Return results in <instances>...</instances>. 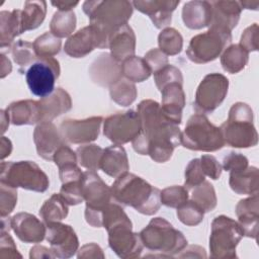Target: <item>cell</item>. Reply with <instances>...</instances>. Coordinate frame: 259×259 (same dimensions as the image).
<instances>
[{
  "mask_svg": "<svg viewBox=\"0 0 259 259\" xmlns=\"http://www.w3.org/2000/svg\"><path fill=\"white\" fill-rule=\"evenodd\" d=\"M141 132L132 142L134 150L140 155H149L157 163L167 162L176 147L181 144L179 125L167 119L161 105L152 99L139 103Z\"/></svg>",
  "mask_w": 259,
  "mask_h": 259,
  "instance_id": "cell-1",
  "label": "cell"
},
{
  "mask_svg": "<svg viewBox=\"0 0 259 259\" xmlns=\"http://www.w3.org/2000/svg\"><path fill=\"white\" fill-rule=\"evenodd\" d=\"M110 188L115 202L146 215L155 214L162 204L161 190L133 173L125 172L118 176Z\"/></svg>",
  "mask_w": 259,
  "mask_h": 259,
  "instance_id": "cell-2",
  "label": "cell"
},
{
  "mask_svg": "<svg viewBox=\"0 0 259 259\" xmlns=\"http://www.w3.org/2000/svg\"><path fill=\"white\" fill-rule=\"evenodd\" d=\"M82 8L90 24L97 27L108 40L112 32L127 24L134 11L132 2L126 0L85 1Z\"/></svg>",
  "mask_w": 259,
  "mask_h": 259,
  "instance_id": "cell-3",
  "label": "cell"
},
{
  "mask_svg": "<svg viewBox=\"0 0 259 259\" xmlns=\"http://www.w3.org/2000/svg\"><path fill=\"white\" fill-rule=\"evenodd\" d=\"M140 237L144 247L160 253L158 257H173L187 246V240L182 232L163 218L152 219L140 232Z\"/></svg>",
  "mask_w": 259,
  "mask_h": 259,
  "instance_id": "cell-4",
  "label": "cell"
},
{
  "mask_svg": "<svg viewBox=\"0 0 259 259\" xmlns=\"http://www.w3.org/2000/svg\"><path fill=\"white\" fill-rule=\"evenodd\" d=\"M225 144L234 148H250L258 143L253 124V110L244 102H237L229 110L228 119L220 126Z\"/></svg>",
  "mask_w": 259,
  "mask_h": 259,
  "instance_id": "cell-5",
  "label": "cell"
},
{
  "mask_svg": "<svg viewBox=\"0 0 259 259\" xmlns=\"http://www.w3.org/2000/svg\"><path fill=\"white\" fill-rule=\"evenodd\" d=\"M181 144L186 149L202 152H214L225 146L220 127L211 123L203 113L189 117L181 132Z\"/></svg>",
  "mask_w": 259,
  "mask_h": 259,
  "instance_id": "cell-6",
  "label": "cell"
},
{
  "mask_svg": "<svg viewBox=\"0 0 259 259\" xmlns=\"http://www.w3.org/2000/svg\"><path fill=\"white\" fill-rule=\"evenodd\" d=\"M0 182L35 192H45L50 186L47 174L32 161H2Z\"/></svg>",
  "mask_w": 259,
  "mask_h": 259,
  "instance_id": "cell-7",
  "label": "cell"
},
{
  "mask_svg": "<svg viewBox=\"0 0 259 259\" xmlns=\"http://www.w3.org/2000/svg\"><path fill=\"white\" fill-rule=\"evenodd\" d=\"M243 236L238 222L224 214L215 217L211 223L209 236L210 258H236V247Z\"/></svg>",
  "mask_w": 259,
  "mask_h": 259,
  "instance_id": "cell-8",
  "label": "cell"
},
{
  "mask_svg": "<svg viewBox=\"0 0 259 259\" xmlns=\"http://www.w3.org/2000/svg\"><path fill=\"white\" fill-rule=\"evenodd\" d=\"M81 186L86 201L85 220L91 227L100 228L101 212L106 205L112 202L111 188L95 171L91 170L83 172Z\"/></svg>",
  "mask_w": 259,
  "mask_h": 259,
  "instance_id": "cell-9",
  "label": "cell"
},
{
  "mask_svg": "<svg viewBox=\"0 0 259 259\" xmlns=\"http://www.w3.org/2000/svg\"><path fill=\"white\" fill-rule=\"evenodd\" d=\"M231 41V32L209 28L207 31L196 34L190 39L186 55L193 63L205 64L215 60Z\"/></svg>",
  "mask_w": 259,
  "mask_h": 259,
  "instance_id": "cell-10",
  "label": "cell"
},
{
  "mask_svg": "<svg viewBox=\"0 0 259 259\" xmlns=\"http://www.w3.org/2000/svg\"><path fill=\"white\" fill-rule=\"evenodd\" d=\"M229 89L228 78L221 73H210L199 83L193 107L200 113H211L225 100Z\"/></svg>",
  "mask_w": 259,
  "mask_h": 259,
  "instance_id": "cell-11",
  "label": "cell"
},
{
  "mask_svg": "<svg viewBox=\"0 0 259 259\" xmlns=\"http://www.w3.org/2000/svg\"><path fill=\"white\" fill-rule=\"evenodd\" d=\"M60 64L54 57L38 58L27 69L25 79L30 92L40 98L55 90V81L60 76Z\"/></svg>",
  "mask_w": 259,
  "mask_h": 259,
  "instance_id": "cell-12",
  "label": "cell"
},
{
  "mask_svg": "<svg viewBox=\"0 0 259 259\" xmlns=\"http://www.w3.org/2000/svg\"><path fill=\"white\" fill-rule=\"evenodd\" d=\"M141 132V119L133 109L109 115L103 121V135L114 145L133 142Z\"/></svg>",
  "mask_w": 259,
  "mask_h": 259,
  "instance_id": "cell-13",
  "label": "cell"
},
{
  "mask_svg": "<svg viewBox=\"0 0 259 259\" xmlns=\"http://www.w3.org/2000/svg\"><path fill=\"white\" fill-rule=\"evenodd\" d=\"M108 38L94 25L89 24L68 37L65 53L72 58H84L94 49H107Z\"/></svg>",
  "mask_w": 259,
  "mask_h": 259,
  "instance_id": "cell-14",
  "label": "cell"
},
{
  "mask_svg": "<svg viewBox=\"0 0 259 259\" xmlns=\"http://www.w3.org/2000/svg\"><path fill=\"white\" fill-rule=\"evenodd\" d=\"M46 239L50 243L56 258L67 259L78 251L79 240L71 226L54 222L46 224Z\"/></svg>",
  "mask_w": 259,
  "mask_h": 259,
  "instance_id": "cell-15",
  "label": "cell"
},
{
  "mask_svg": "<svg viewBox=\"0 0 259 259\" xmlns=\"http://www.w3.org/2000/svg\"><path fill=\"white\" fill-rule=\"evenodd\" d=\"M102 116H91L85 119H65L60 124V133L65 141L71 144H89L99 136Z\"/></svg>",
  "mask_w": 259,
  "mask_h": 259,
  "instance_id": "cell-16",
  "label": "cell"
},
{
  "mask_svg": "<svg viewBox=\"0 0 259 259\" xmlns=\"http://www.w3.org/2000/svg\"><path fill=\"white\" fill-rule=\"evenodd\" d=\"M132 229L133 225H119L107 232L109 247L123 259L139 257L144 248L140 233H134Z\"/></svg>",
  "mask_w": 259,
  "mask_h": 259,
  "instance_id": "cell-17",
  "label": "cell"
},
{
  "mask_svg": "<svg viewBox=\"0 0 259 259\" xmlns=\"http://www.w3.org/2000/svg\"><path fill=\"white\" fill-rule=\"evenodd\" d=\"M33 142L37 155L49 161H53L57 150L64 145L60 131L52 121H41L35 126Z\"/></svg>",
  "mask_w": 259,
  "mask_h": 259,
  "instance_id": "cell-18",
  "label": "cell"
},
{
  "mask_svg": "<svg viewBox=\"0 0 259 259\" xmlns=\"http://www.w3.org/2000/svg\"><path fill=\"white\" fill-rule=\"evenodd\" d=\"M11 229L24 243H39L46 238L47 227L35 215L18 212L11 218Z\"/></svg>",
  "mask_w": 259,
  "mask_h": 259,
  "instance_id": "cell-19",
  "label": "cell"
},
{
  "mask_svg": "<svg viewBox=\"0 0 259 259\" xmlns=\"http://www.w3.org/2000/svg\"><path fill=\"white\" fill-rule=\"evenodd\" d=\"M180 1L176 0H136L132 4L140 12L147 14L153 24L161 29L166 28L172 21V12Z\"/></svg>",
  "mask_w": 259,
  "mask_h": 259,
  "instance_id": "cell-20",
  "label": "cell"
},
{
  "mask_svg": "<svg viewBox=\"0 0 259 259\" xmlns=\"http://www.w3.org/2000/svg\"><path fill=\"white\" fill-rule=\"evenodd\" d=\"M89 75L95 84L110 87L122 78L121 64L115 61L110 54H101L91 64Z\"/></svg>",
  "mask_w": 259,
  "mask_h": 259,
  "instance_id": "cell-21",
  "label": "cell"
},
{
  "mask_svg": "<svg viewBox=\"0 0 259 259\" xmlns=\"http://www.w3.org/2000/svg\"><path fill=\"white\" fill-rule=\"evenodd\" d=\"M210 5L211 21L209 28L231 32V30L238 24L240 19L242 8L239 1H210Z\"/></svg>",
  "mask_w": 259,
  "mask_h": 259,
  "instance_id": "cell-22",
  "label": "cell"
},
{
  "mask_svg": "<svg viewBox=\"0 0 259 259\" xmlns=\"http://www.w3.org/2000/svg\"><path fill=\"white\" fill-rule=\"evenodd\" d=\"M161 110L164 116L179 125L182 119V110L185 106V93L181 83L172 82L167 84L161 91Z\"/></svg>",
  "mask_w": 259,
  "mask_h": 259,
  "instance_id": "cell-23",
  "label": "cell"
},
{
  "mask_svg": "<svg viewBox=\"0 0 259 259\" xmlns=\"http://www.w3.org/2000/svg\"><path fill=\"white\" fill-rule=\"evenodd\" d=\"M236 214L244 236L257 239L259 220V197L258 193L241 199L236 205Z\"/></svg>",
  "mask_w": 259,
  "mask_h": 259,
  "instance_id": "cell-24",
  "label": "cell"
},
{
  "mask_svg": "<svg viewBox=\"0 0 259 259\" xmlns=\"http://www.w3.org/2000/svg\"><path fill=\"white\" fill-rule=\"evenodd\" d=\"M108 48L111 57L118 63L135 56L136 35L133 28L125 24L112 32L109 36Z\"/></svg>",
  "mask_w": 259,
  "mask_h": 259,
  "instance_id": "cell-25",
  "label": "cell"
},
{
  "mask_svg": "<svg viewBox=\"0 0 259 259\" xmlns=\"http://www.w3.org/2000/svg\"><path fill=\"white\" fill-rule=\"evenodd\" d=\"M6 112L10 118V122L14 125L34 124L41 122V108L39 101L26 99L10 103Z\"/></svg>",
  "mask_w": 259,
  "mask_h": 259,
  "instance_id": "cell-26",
  "label": "cell"
},
{
  "mask_svg": "<svg viewBox=\"0 0 259 259\" xmlns=\"http://www.w3.org/2000/svg\"><path fill=\"white\" fill-rule=\"evenodd\" d=\"M182 20L190 29L209 26L211 21V5L208 1H188L182 8Z\"/></svg>",
  "mask_w": 259,
  "mask_h": 259,
  "instance_id": "cell-27",
  "label": "cell"
},
{
  "mask_svg": "<svg viewBox=\"0 0 259 259\" xmlns=\"http://www.w3.org/2000/svg\"><path fill=\"white\" fill-rule=\"evenodd\" d=\"M41 121H52L54 118L69 111L72 107V99L63 88H56L50 95L40 98Z\"/></svg>",
  "mask_w": 259,
  "mask_h": 259,
  "instance_id": "cell-28",
  "label": "cell"
},
{
  "mask_svg": "<svg viewBox=\"0 0 259 259\" xmlns=\"http://www.w3.org/2000/svg\"><path fill=\"white\" fill-rule=\"evenodd\" d=\"M100 169L110 177L117 178L130 169L125 150L120 145H112L103 150Z\"/></svg>",
  "mask_w": 259,
  "mask_h": 259,
  "instance_id": "cell-29",
  "label": "cell"
},
{
  "mask_svg": "<svg viewBox=\"0 0 259 259\" xmlns=\"http://www.w3.org/2000/svg\"><path fill=\"white\" fill-rule=\"evenodd\" d=\"M24 32L22 26L21 10L14 9L12 11L3 10L0 12V47L12 48L13 39Z\"/></svg>",
  "mask_w": 259,
  "mask_h": 259,
  "instance_id": "cell-30",
  "label": "cell"
},
{
  "mask_svg": "<svg viewBox=\"0 0 259 259\" xmlns=\"http://www.w3.org/2000/svg\"><path fill=\"white\" fill-rule=\"evenodd\" d=\"M229 184L231 189L238 194L252 195L258 193L259 171L257 167L248 166L246 169L230 173Z\"/></svg>",
  "mask_w": 259,
  "mask_h": 259,
  "instance_id": "cell-31",
  "label": "cell"
},
{
  "mask_svg": "<svg viewBox=\"0 0 259 259\" xmlns=\"http://www.w3.org/2000/svg\"><path fill=\"white\" fill-rule=\"evenodd\" d=\"M249 61V53L238 45L229 46L221 56V64L223 69L230 73L236 74L242 71Z\"/></svg>",
  "mask_w": 259,
  "mask_h": 259,
  "instance_id": "cell-32",
  "label": "cell"
},
{
  "mask_svg": "<svg viewBox=\"0 0 259 259\" xmlns=\"http://www.w3.org/2000/svg\"><path fill=\"white\" fill-rule=\"evenodd\" d=\"M68 205L60 193H54L39 208V215L45 224L61 222L68 215Z\"/></svg>",
  "mask_w": 259,
  "mask_h": 259,
  "instance_id": "cell-33",
  "label": "cell"
},
{
  "mask_svg": "<svg viewBox=\"0 0 259 259\" xmlns=\"http://www.w3.org/2000/svg\"><path fill=\"white\" fill-rule=\"evenodd\" d=\"M47 14L46 1H25L21 10L23 30H32L37 28L45 20Z\"/></svg>",
  "mask_w": 259,
  "mask_h": 259,
  "instance_id": "cell-34",
  "label": "cell"
},
{
  "mask_svg": "<svg viewBox=\"0 0 259 259\" xmlns=\"http://www.w3.org/2000/svg\"><path fill=\"white\" fill-rule=\"evenodd\" d=\"M122 76L132 82H143L147 80L152 72L144 58L133 56L121 62Z\"/></svg>",
  "mask_w": 259,
  "mask_h": 259,
  "instance_id": "cell-35",
  "label": "cell"
},
{
  "mask_svg": "<svg viewBox=\"0 0 259 259\" xmlns=\"http://www.w3.org/2000/svg\"><path fill=\"white\" fill-rule=\"evenodd\" d=\"M76 14L73 10L71 11H57L54 13L50 23L51 32L59 37L71 36L76 27Z\"/></svg>",
  "mask_w": 259,
  "mask_h": 259,
  "instance_id": "cell-36",
  "label": "cell"
},
{
  "mask_svg": "<svg viewBox=\"0 0 259 259\" xmlns=\"http://www.w3.org/2000/svg\"><path fill=\"white\" fill-rule=\"evenodd\" d=\"M11 54L13 61L18 65V71L21 74L26 73L27 69L37 60L33 44L23 39H19L13 44Z\"/></svg>",
  "mask_w": 259,
  "mask_h": 259,
  "instance_id": "cell-37",
  "label": "cell"
},
{
  "mask_svg": "<svg viewBox=\"0 0 259 259\" xmlns=\"http://www.w3.org/2000/svg\"><path fill=\"white\" fill-rule=\"evenodd\" d=\"M110 98L120 106L131 105L138 96L137 87L134 82L121 78L109 87Z\"/></svg>",
  "mask_w": 259,
  "mask_h": 259,
  "instance_id": "cell-38",
  "label": "cell"
},
{
  "mask_svg": "<svg viewBox=\"0 0 259 259\" xmlns=\"http://www.w3.org/2000/svg\"><path fill=\"white\" fill-rule=\"evenodd\" d=\"M191 200L196 202L204 212L211 211L215 208L218 203V198L215 190L212 184L204 180L199 185L195 186L191 190Z\"/></svg>",
  "mask_w": 259,
  "mask_h": 259,
  "instance_id": "cell-39",
  "label": "cell"
},
{
  "mask_svg": "<svg viewBox=\"0 0 259 259\" xmlns=\"http://www.w3.org/2000/svg\"><path fill=\"white\" fill-rule=\"evenodd\" d=\"M159 50L166 56H175L182 51L183 37L173 27H166L158 35Z\"/></svg>",
  "mask_w": 259,
  "mask_h": 259,
  "instance_id": "cell-40",
  "label": "cell"
},
{
  "mask_svg": "<svg viewBox=\"0 0 259 259\" xmlns=\"http://www.w3.org/2000/svg\"><path fill=\"white\" fill-rule=\"evenodd\" d=\"M101 147L95 144H87L79 147L76 150L78 163L91 171H96L100 169V160L103 154Z\"/></svg>",
  "mask_w": 259,
  "mask_h": 259,
  "instance_id": "cell-41",
  "label": "cell"
},
{
  "mask_svg": "<svg viewBox=\"0 0 259 259\" xmlns=\"http://www.w3.org/2000/svg\"><path fill=\"white\" fill-rule=\"evenodd\" d=\"M101 225L108 232L110 229L119 225H133L123 208L117 203L110 202L101 213Z\"/></svg>",
  "mask_w": 259,
  "mask_h": 259,
  "instance_id": "cell-42",
  "label": "cell"
},
{
  "mask_svg": "<svg viewBox=\"0 0 259 259\" xmlns=\"http://www.w3.org/2000/svg\"><path fill=\"white\" fill-rule=\"evenodd\" d=\"M62 41L59 37L55 36L51 31L45 32L33 41V48L38 58L53 57L61 50Z\"/></svg>",
  "mask_w": 259,
  "mask_h": 259,
  "instance_id": "cell-43",
  "label": "cell"
},
{
  "mask_svg": "<svg viewBox=\"0 0 259 259\" xmlns=\"http://www.w3.org/2000/svg\"><path fill=\"white\" fill-rule=\"evenodd\" d=\"M176 214L182 224L193 227L202 222L204 211L196 202L190 199L177 207Z\"/></svg>",
  "mask_w": 259,
  "mask_h": 259,
  "instance_id": "cell-44",
  "label": "cell"
},
{
  "mask_svg": "<svg viewBox=\"0 0 259 259\" xmlns=\"http://www.w3.org/2000/svg\"><path fill=\"white\" fill-rule=\"evenodd\" d=\"M160 198L162 204L168 207L177 208L179 205L188 200V190L184 186H169L161 191Z\"/></svg>",
  "mask_w": 259,
  "mask_h": 259,
  "instance_id": "cell-45",
  "label": "cell"
},
{
  "mask_svg": "<svg viewBox=\"0 0 259 259\" xmlns=\"http://www.w3.org/2000/svg\"><path fill=\"white\" fill-rule=\"evenodd\" d=\"M154 80L159 91H161L167 84L172 82L183 84V76L181 71L175 66L169 64L158 72L154 73Z\"/></svg>",
  "mask_w": 259,
  "mask_h": 259,
  "instance_id": "cell-46",
  "label": "cell"
},
{
  "mask_svg": "<svg viewBox=\"0 0 259 259\" xmlns=\"http://www.w3.org/2000/svg\"><path fill=\"white\" fill-rule=\"evenodd\" d=\"M17 188L0 182V214L9 215L17 202Z\"/></svg>",
  "mask_w": 259,
  "mask_h": 259,
  "instance_id": "cell-47",
  "label": "cell"
},
{
  "mask_svg": "<svg viewBox=\"0 0 259 259\" xmlns=\"http://www.w3.org/2000/svg\"><path fill=\"white\" fill-rule=\"evenodd\" d=\"M205 180V175L201 169L200 159H192L185 168L184 187L189 191Z\"/></svg>",
  "mask_w": 259,
  "mask_h": 259,
  "instance_id": "cell-48",
  "label": "cell"
},
{
  "mask_svg": "<svg viewBox=\"0 0 259 259\" xmlns=\"http://www.w3.org/2000/svg\"><path fill=\"white\" fill-rule=\"evenodd\" d=\"M81 180L62 183L60 194L65 199V201L70 205H77L83 202L84 200L83 193H82Z\"/></svg>",
  "mask_w": 259,
  "mask_h": 259,
  "instance_id": "cell-49",
  "label": "cell"
},
{
  "mask_svg": "<svg viewBox=\"0 0 259 259\" xmlns=\"http://www.w3.org/2000/svg\"><path fill=\"white\" fill-rule=\"evenodd\" d=\"M248 164L249 161L246 156L240 153L230 152L228 155L224 157L222 167L224 170L232 173L246 169L248 167Z\"/></svg>",
  "mask_w": 259,
  "mask_h": 259,
  "instance_id": "cell-50",
  "label": "cell"
},
{
  "mask_svg": "<svg viewBox=\"0 0 259 259\" xmlns=\"http://www.w3.org/2000/svg\"><path fill=\"white\" fill-rule=\"evenodd\" d=\"M258 24L253 23L248 26L242 33L240 39V46L243 47L248 53L258 50Z\"/></svg>",
  "mask_w": 259,
  "mask_h": 259,
  "instance_id": "cell-51",
  "label": "cell"
},
{
  "mask_svg": "<svg viewBox=\"0 0 259 259\" xmlns=\"http://www.w3.org/2000/svg\"><path fill=\"white\" fill-rule=\"evenodd\" d=\"M144 60L154 74L168 65V57L159 49H152L146 53Z\"/></svg>",
  "mask_w": 259,
  "mask_h": 259,
  "instance_id": "cell-52",
  "label": "cell"
},
{
  "mask_svg": "<svg viewBox=\"0 0 259 259\" xmlns=\"http://www.w3.org/2000/svg\"><path fill=\"white\" fill-rule=\"evenodd\" d=\"M200 165L205 176H208L212 180L220 178L223 167L215 157L212 155H202L200 158Z\"/></svg>",
  "mask_w": 259,
  "mask_h": 259,
  "instance_id": "cell-53",
  "label": "cell"
},
{
  "mask_svg": "<svg viewBox=\"0 0 259 259\" xmlns=\"http://www.w3.org/2000/svg\"><path fill=\"white\" fill-rule=\"evenodd\" d=\"M0 257L1 258H21V254L18 252L16 245L6 231H1L0 238Z\"/></svg>",
  "mask_w": 259,
  "mask_h": 259,
  "instance_id": "cell-54",
  "label": "cell"
},
{
  "mask_svg": "<svg viewBox=\"0 0 259 259\" xmlns=\"http://www.w3.org/2000/svg\"><path fill=\"white\" fill-rule=\"evenodd\" d=\"M53 161L60 168L68 164H77V154L67 145H62L54 155Z\"/></svg>",
  "mask_w": 259,
  "mask_h": 259,
  "instance_id": "cell-55",
  "label": "cell"
},
{
  "mask_svg": "<svg viewBox=\"0 0 259 259\" xmlns=\"http://www.w3.org/2000/svg\"><path fill=\"white\" fill-rule=\"evenodd\" d=\"M59 176L62 183H67L70 181L81 180L83 177V172L77 166V164H68L59 168Z\"/></svg>",
  "mask_w": 259,
  "mask_h": 259,
  "instance_id": "cell-56",
  "label": "cell"
},
{
  "mask_svg": "<svg viewBox=\"0 0 259 259\" xmlns=\"http://www.w3.org/2000/svg\"><path fill=\"white\" fill-rule=\"evenodd\" d=\"M78 258H104L102 249L95 243H88L82 246L77 254Z\"/></svg>",
  "mask_w": 259,
  "mask_h": 259,
  "instance_id": "cell-57",
  "label": "cell"
},
{
  "mask_svg": "<svg viewBox=\"0 0 259 259\" xmlns=\"http://www.w3.org/2000/svg\"><path fill=\"white\" fill-rule=\"evenodd\" d=\"M179 258H185V257H190V258H206V253L205 250L198 246V245H190L186 246L180 253L176 255Z\"/></svg>",
  "mask_w": 259,
  "mask_h": 259,
  "instance_id": "cell-58",
  "label": "cell"
},
{
  "mask_svg": "<svg viewBox=\"0 0 259 259\" xmlns=\"http://www.w3.org/2000/svg\"><path fill=\"white\" fill-rule=\"evenodd\" d=\"M29 257L31 259H39V258H56L52 249H49L41 245H35L30 249Z\"/></svg>",
  "mask_w": 259,
  "mask_h": 259,
  "instance_id": "cell-59",
  "label": "cell"
},
{
  "mask_svg": "<svg viewBox=\"0 0 259 259\" xmlns=\"http://www.w3.org/2000/svg\"><path fill=\"white\" fill-rule=\"evenodd\" d=\"M12 70V66H11V62L10 60L4 55L1 54L0 55V76L1 78L6 77L7 75H9L11 73Z\"/></svg>",
  "mask_w": 259,
  "mask_h": 259,
  "instance_id": "cell-60",
  "label": "cell"
},
{
  "mask_svg": "<svg viewBox=\"0 0 259 259\" xmlns=\"http://www.w3.org/2000/svg\"><path fill=\"white\" fill-rule=\"evenodd\" d=\"M51 4L55 7H57L60 11H71L74 7H76L79 2H67V1H52Z\"/></svg>",
  "mask_w": 259,
  "mask_h": 259,
  "instance_id": "cell-61",
  "label": "cell"
},
{
  "mask_svg": "<svg viewBox=\"0 0 259 259\" xmlns=\"http://www.w3.org/2000/svg\"><path fill=\"white\" fill-rule=\"evenodd\" d=\"M0 151H1V155L0 156H1L2 160L10 155V153L12 151V144H11V141L8 138L2 137Z\"/></svg>",
  "mask_w": 259,
  "mask_h": 259,
  "instance_id": "cell-62",
  "label": "cell"
},
{
  "mask_svg": "<svg viewBox=\"0 0 259 259\" xmlns=\"http://www.w3.org/2000/svg\"><path fill=\"white\" fill-rule=\"evenodd\" d=\"M239 4L241 6V8H245V9H252V10H257L258 6H259V1H249V0H245V1H239Z\"/></svg>",
  "mask_w": 259,
  "mask_h": 259,
  "instance_id": "cell-63",
  "label": "cell"
},
{
  "mask_svg": "<svg viewBox=\"0 0 259 259\" xmlns=\"http://www.w3.org/2000/svg\"><path fill=\"white\" fill-rule=\"evenodd\" d=\"M1 113V130H2V133H5L6 132V128L7 126L9 125V121H10V118L6 112V110H1L0 111Z\"/></svg>",
  "mask_w": 259,
  "mask_h": 259,
  "instance_id": "cell-64",
  "label": "cell"
}]
</instances>
